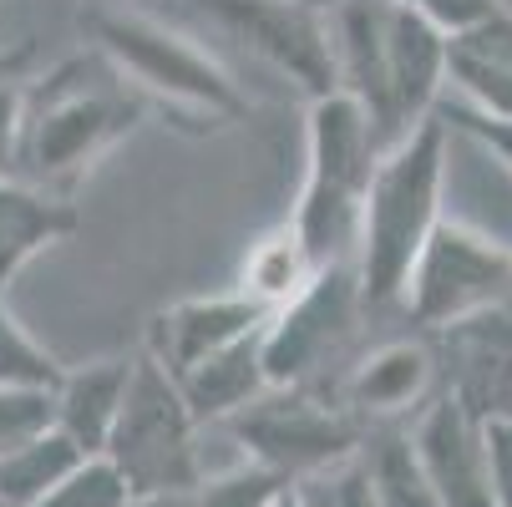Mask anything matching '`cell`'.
<instances>
[{
  "label": "cell",
  "instance_id": "cell-1",
  "mask_svg": "<svg viewBox=\"0 0 512 507\" xmlns=\"http://www.w3.org/2000/svg\"><path fill=\"white\" fill-rule=\"evenodd\" d=\"M142 117H148V102L92 46L82 56L56 61L41 82L26 87L16 148H11L6 168L46 193L77 198L87 173L117 142H127L137 132Z\"/></svg>",
  "mask_w": 512,
  "mask_h": 507
},
{
  "label": "cell",
  "instance_id": "cell-2",
  "mask_svg": "<svg viewBox=\"0 0 512 507\" xmlns=\"http://www.w3.org/2000/svg\"><path fill=\"white\" fill-rule=\"evenodd\" d=\"M340 92H350L381 142H401L442 112L447 92V31L401 0H335L330 11Z\"/></svg>",
  "mask_w": 512,
  "mask_h": 507
},
{
  "label": "cell",
  "instance_id": "cell-3",
  "mask_svg": "<svg viewBox=\"0 0 512 507\" xmlns=\"http://www.w3.org/2000/svg\"><path fill=\"white\" fill-rule=\"evenodd\" d=\"M82 31L127 77V87L148 107H163L178 127L224 132L249 117V97L234 82V71L183 26L153 11L102 0L82 16Z\"/></svg>",
  "mask_w": 512,
  "mask_h": 507
},
{
  "label": "cell",
  "instance_id": "cell-4",
  "mask_svg": "<svg viewBox=\"0 0 512 507\" xmlns=\"http://www.w3.org/2000/svg\"><path fill=\"white\" fill-rule=\"evenodd\" d=\"M447 142L452 122L436 112L416 132L381 153L376 178L365 188V213H360V249H355V274L371 310H401L406 279L431 239V229L447 219L442 193H447Z\"/></svg>",
  "mask_w": 512,
  "mask_h": 507
},
{
  "label": "cell",
  "instance_id": "cell-5",
  "mask_svg": "<svg viewBox=\"0 0 512 507\" xmlns=\"http://www.w3.org/2000/svg\"><path fill=\"white\" fill-rule=\"evenodd\" d=\"M386 142L376 122L350 92H325L310 97L305 112V183L289 208V229L305 244V254L330 269V264H355L360 249V213H365V188L376 178V163Z\"/></svg>",
  "mask_w": 512,
  "mask_h": 507
},
{
  "label": "cell",
  "instance_id": "cell-6",
  "mask_svg": "<svg viewBox=\"0 0 512 507\" xmlns=\"http://www.w3.org/2000/svg\"><path fill=\"white\" fill-rule=\"evenodd\" d=\"M355 264L320 269L295 300H284L264 325V371L274 386H320L335 391L350 371V345L371 320Z\"/></svg>",
  "mask_w": 512,
  "mask_h": 507
},
{
  "label": "cell",
  "instance_id": "cell-7",
  "mask_svg": "<svg viewBox=\"0 0 512 507\" xmlns=\"http://www.w3.org/2000/svg\"><path fill=\"white\" fill-rule=\"evenodd\" d=\"M198 431L203 421L193 416L183 386L148 350H137L132 391L122 401V416L112 426V442L102 457L127 477L132 492H193L208 477Z\"/></svg>",
  "mask_w": 512,
  "mask_h": 507
},
{
  "label": "cell",
  "instance_id": "cell-8",
  "mask_svg": "<svg viewBox=\"0 0 512 507\" xmlns=\"http://www.w3.org/2000/svg\"><path fill=\"white\" fill-rule=\"evenodd\" d=\"M502 305H512V244L472 229L467 219H442L401 295L411 330L442 335Z\"/></svg>",
  "mask_w": 512,
  "mask_h": 507
},
{
  "label": "cell",
  "instance_id": "cell-9",
  "mask_svg": "<svg viewBox=\"0 0 512 507\" xmlns=\"http://www.w3.org/2000/svg\"><path fill=\"white\" fill-rule=\"evenodd\" d=\"M224 431L249 452V462L295 482V477H310L330 462L355 457L371 426H365L335 391L269 386L259 401H249L239 416H229Z\"/></svg>",
  "mask_w": 512,
  "mask_h": 507
},
{
  "label": "cell",
  "instance_id": "cell-10",
  "mask_svg": "<svg viewBox=\"0 0 512 507\" xmlns=\"http://www.w3.org/2000/svg\"><path fill=\"white\" fill-rule=\"evenodd\" d=\"M203 11L305 97H325L340 87L330 16L315 11L310 0H203Z\"/></svg>",
  "mask_w": 512,
  "mask_h": 507
},
{
  "label": "cell",
  "instance_id": "cell-11",
  "mask_svg": "<svg viewBox=\"0 0 512 507\" xmlns=\"http://www.w3.org/2000/svg\"><path fill=\"white\" fill-rule=\"evenodd\" d=\"M447 391V366H442V345L426 330L376 340L371 350H360L350 360V371L340 376L335 396L365 421V426H391L411 421L431 396Z\"/></svg>",
  "mask_w": 512,
  "mask_h": 507
},
{
  "label": "cell",
  "instance_id": "cell-12",
  "mask_svg": "<svg viewBox=\"0 0 512 507\" xmlns=\"http://www.w3.org/2000/svg\"><path fill=\"white\" fill-rule=\"evenodd\" d=\"M411 437L442 507H497L492 462H487V421L457 391L431 396L411 416Z\"/></svg>",
  "mask_w": 512,
  "mask_h": 507
},
{
  "label": "cell",
  "instance_id": "cell-13",
  "mask_svg": "<svg viewBox=\"0 0 512 507\" xmlns=\"http://www.w3.org/2000/svg\"><path fill=\"white\" fill-rule=\"evenodd\" d=\"M269 305H259L244 289H218V295H188V300H173L168 310H158L148 320V335H142V350H148L168 376H183L193 371L198 360L229 350L249 335H259L269 325Z\"/></svg>",
  "mask_w": 512,
  "mask_h": 507
},
{
  "label": "cell",
  "instance_id": "cell-14",
  "mask_svg": "<svg viewBox=\"0 0 512 507\" xmlns=\"http://www.w3.org/2000/svg\"><path fill=\"white\" fill-rule=\"evenodd\" d=\"M436 345L447 391H457L482 421H512V305L442 330Z\"/></svg>",
  "mask_w": 512,
  "mask_h": 507
},
{
  "label": "cell",
  "instance_id": "cell-15",
  "mask_svg": "<svg viewBox=\"0 0 512 507\" xmlns=\"http://www.w3.org/2000/svg\"><path fill=\"white\" fill-rule=\"evenodd\" d=\"M77 224H82L77 198H61L16 173H0V295H11L21 269L46 249L66 244Z\"/></svg>",
  "mask_w": 512,
  "mask_h": 507
},
{
  "label": "cell",
  "instance_id": "cell-16",
  "mask_svg": "<svg viewBox=\"0 0 512 507\" xmlns=\"http://www.w3.org/2000/svg\"><path fill=\"white\" fill-rule=\"evenodd\" d=\"M447 87L482 117H512V11L497 6L447 41Z\"/></svg>",
  "mask_w": 512,
  "mask_h": 507
},
{
  "label": "cell",
  "instance_id": "cell-17",
  "mask_svg": "<svg viewBox=\"0 0 512 507\" xmlns=\"http://www.w3.org/2000/svg\"><path fill=\"white\" fill-rule=\"evenodd\" d=\"M132 371H137V350L132 355L87 360V366L61 376V386H56V426L87 457H102L107 452L112 426L122 416V401L132 391Z\"/></svg>",
  "mask_w": 512,
  "mask_h": 507
},
{
  "label": "cell",
  "instance_id": "cell-18",
  "mask_svg": "<svg viewBox=\"0 0 512 507\" xmlns=\"http://www.w3.org/2000/svg\"><path fill=\"white\" fill-rule=\"evenodd\" d=\"M173 381L183 386V396H188V406L203 426H224L229 416H239L249 401H259L274 386L269 371H264V330L208 355V360H198L193 371H183Z\"/></svg>",
  "mask_w": 512,
  "mask_h": 507
},
{
  "label": "cell",
  "instance_id": "cell-19",
  "mask_svg": "<svg viewBox=\"0 0 512 507\" xmlns=\"http://www.w3.org/2000/svg\"><path fill=\"white\" fill-rule=\"evenodd\" d=\"M360 462H365V477H371L376 507H442V497H436L426 477V462L416 452L411 421L371 426L360 442Z\"/></svg>",
  "mask_w": 512,
  "mask_h": 507
},
{
  "label": "cell",
  "instance_id": "cell-20",
  "mask_svg": "<svg viewBox=\"0 0 512 507\" xmlns=\"http://www.w3.org/2000/svg\"><path fill=\"white\" fill-rule=\"evenodd\" d=\"M87 462V452L66 437L61 426L31 437L26 447H16L11 457H0V502L11 507H36L51 487H61L71 472Z\"/></svg>",
  "mask_w": 512,
  "mask_h": 507
},
{
  "label": "cell",
  "instance_id": "cell-21",
  "mask_svg": "<svg viewBox=\"0 0 512 507\" xmlns=\"http://www.w3.org/2000/svg\"><path fill=\"white\" fill-rule=\"evenodd\" d=\"M315 274H320V264L305 254V244L295 239V229L279 224L274 234H264L259 244H249L244 269H239V289H244V295H254L259 305L279 310L284 300H295Z\"/></svg>",
  "mask_w": 512,
  "mask_h": 507
},
{
  "label": "cell",
  "instance_id": "cell-22",
  "mask_svg": "<svg viewBox=\"0 0 512 507\" xmlns=\"http://www.w3.org/2000/svg\"><path fill=\"white\" fill-rule=\"evenodd\" d=\"M66 376L61 360L11 315L6 295H0V386H31V391H56Z\"/></svg>",
  "mask_w": 512,
  "mask_h": 507
},
{
  "label": "cell",
  "instance_id": "cell-23",
  "mask_svg": "<svg viewBox=\"0 0 512 507\" xmlns=\"http://www.w3.org/2000/svg\"><path fill=\"white\" fill-rule=\"evenodd\" d=\"M289 487V477L259 467V462H244L234 472H218V477H203L193 487V507H274V497Z\"/></svg>",
  "mask_w": 512,
  "mask_h": 507
},
{
  "label": "cell",
  "instance_id": "cell-24",
  "mask_svg": "<svg viewBox=\"0 0 512 507\" xmlns=\"http://www.w3.org/2000/svg\"><path fill=\"white\" fill-rule=\"evenodd\" d=\"M132 487L107 457H87L61 487H51L36 507H127Z\"/></svg>",
  "mask_w": 512,
  "mask_h": 507
},
{
  "label": "cell",
  "instance_id": "cell-25",
  "mask_svg": "<svg viewBox=\"0 0 512 507\" xmlns=\"http://www.w3.org/2000/svg\"><path fill=\"white\" fill-rule=\"evenodd\" d=\"M295 492H300V507H376V492H371L360 452L345 457V462H330L310 477H295Z\"/></svg>",
  "mask_w": 512,
  "mask_h": 507
},
{
  "label": "cell",
  "instance_id": "cell-26",
  "mask_svg": "<svg viewBox=\"0 0 512 507\" xmlns=\"http://www.w3.org/2000/svg\"><path fill=\"white\" fill-rule=\"evenodd\" d=\"M56 426V391L31 386H0V457H11L31 437Z\"/></svg>",
  "mask_w": 512,
  "mask_h": 507
},
{
  "label": "cell",
  "instance_id": "cell-27",
  "mask_svg": "<svg viewBox=\"0 0 512 507\" xmlns=\"http://www.w3.org/2000/svg\"><path fill=\"white\" fill-rule=\"evenodd\" d=\"M442 117L457 127V132H467V137H477L482 148L512 173V117H482V112H472V107H462V102H452V107H442Z\"/></svg>",
  "mask_w": 512,
  "mask_h": 507
},
{
  "label": "cell",
  "instance_id": "cell-28",
  "mask_svg": "<svg viewBox=\"0 0 512 507\" xmlns=\"http://www.w3.org/2000/svg\"><path fill=\"white\" fill-rule=\"evenodd\" d=\"M401 6H411L416 16H426V21L442 26L447 36H457V31L477 26L482 16H492L502 0H401Z\"/></svg>",
  "mask_w": 512,
  "mask_h": 507
},
{
  "label": "cell",
  "instance_id": "cell-29",
  "mask_svg": "<svg viewBox=\"0 0 512 507\" xmlns=\"http://www.w3.org/2000/svg\"><path fill=\"white\" fill-rule=\"evenodd\" d=\"M487 462L497 507H512V421H487Z\"/></svg>",
  "mask_w": 512,
  "mask_h": 507
},
{
  "label": "cell",
  "instance_id": "cell-30",
  "mask_svg": "<svg viewBox=\"0 0 512 507\" xmlns=\"http://www.w3.org/2000/svg\"><path fill=\"white\" fill-rule=\"evenodd\" d=\"M127 507H193V492H132Z\"/></svg>",
  "mask_w": 512,
  "mask_h": 507
},
{
  "label": "cell",
  "instance_id": "cell-31",
  "mask_svg": "<svg viewBox=\"0 0 512 507\" xmlns=\"http://www.w3.org/2000/svg\"><path fill=\"white\" fill-rule=\"evenodd\" d=\"M274 507H300V492H295V482H289V487L274 497Z\"/></svg>",
  "mask_w": 512,
  "mask_h": 507
},
{
  "label": "cell",
  "instance_id": "cell-32",
  "mask_svg": "<svg viewBox=\"0 0 512 507\" xmlns=\"http://www.w3.org/2000/svg\"><path fill=\"white\" fill-rule=\"evenodd\" d=\"M0 507H11V502H0Z\"/></svg>",
  "mask_w": 512,
  "mask_h": 507
}]
</instances>
